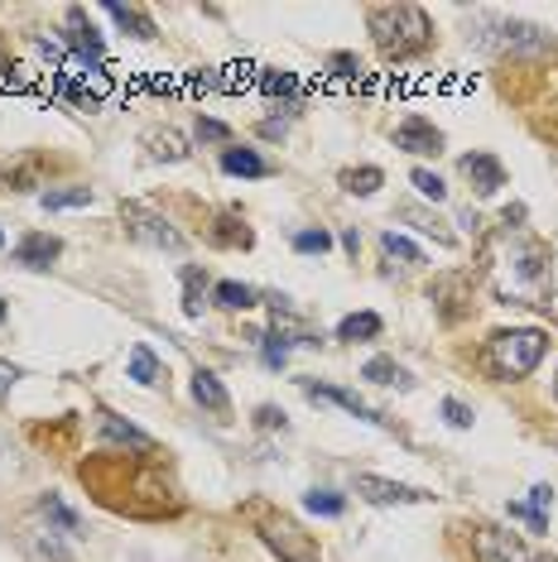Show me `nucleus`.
I'll use <instances>...</instances> for the list:
<instances>
[{
	"mask_svg": "<svg viewBox=\"0 0 558 562\" xmlns=\"http://www.w3.org/2000/svg\"><path fill=\"white\" fill-rule=\"evenodd\" d=\"M367 24H371V39L381 48L391 63H405V58L423 54L433 44V24L419 5L399 0V5H371L367 10Z\"/></svg>",
	"mask_w": 558,
	"mask_h": 562,
	"instance_id": "f257e3e1",
	"label": "nucleus"
},
{
	"mask_svg": "<svg viewBox=\"0 0 558 562\" xmlns=\"http://www.w3.org/2000/svg\"><path fill=\"white\" fill-rule=\"evenodd\" d=\"M487 351L505 380H525L544 361V351H549V332H539V327H511V332H496Z\"/></svg>",
	"mask_w": 558,
	"mask_h": 562,
	"instance_id": "f03ea898",
	"label": "nucleus"
},
{
	"mask_svg": "<svg viewBox=\"0 0 558 562\" xmlns=\"http://www.w3.org/2000/svg\"><path fill=\"white\" fill-rule=\"evenodd\" d=\"M256 534H260L265 548H270L279 562H318V543H313L289 515H260Z\"/></svg>",
	"mask_w": 558,
	"mask_h": 562,
	"instance_id": "7ed1b4c3",
	"label": "nucleus"
},
{
	"mask_svg": "<svg viewBox=\"0 0 558 562\" xmlns=\"http://www.w3.org/2000/svg\"><path fill=\"white\" fill-rule=\"evenodd\" d=\"M120 222H126V231L140 241V246H154V250H168V255H178L188 246V241L174 231V222L144 202H120Z\"/></svg>",
	"mask_w": 558,
	"mask_h": 562,
	"instance_id": "20e7f679",
	"label": "nucleus"
},
{
	"mask_svg": "<svg viewBox=\"0 0 558 562\" xmlns=\"http://www.w3.org/2000/svg\"><path fill=\"white\" fill-rule=\"evenodd\" d=\"M491 34H481V44L501 48V54H544L549 48V34L535 30V24H520V20H481Z\"/></svg>",
	"mask_w": 558,
	"mask_h": 562,
	"instance_id": "39448f33",
	"label": "nucleus"
},
{
	"mask_svg": "<svg viewBox=\"0 0 558 562\" xmlns=\"http://www.w3.org/2000/svg\"><path fill=\"white\" fill-rule=\"evenodd\" d=\"M472 553H477V562H530L525 539L501 529V524H477L472 529Z\"/></svg>",
	"mask_w": 558,
	"mask_h": 562,
	"instance_id": "423d86ee",
	"label": "nucleus"
},
{
	"mask_svg": "<svg viewBox=\"0 0 558 562\" xmlns=\"http://www.w3.org/2000/svg\"><path fill=\"white\" fill-rule=\"evenodd\" d=\"M395 150L439 159L443 154V130L433 126V120H423V116H405V120H399V130H395Z\"/></svg>",
	"mask_w": 558,
	"mask_h": 562,
	"instance_id": "0eeeda50",
	"label": "nucleus"
},
{
	"mask_svg": "<svg viewBox=\"0 0 558 562\" xmlns=\"http://www.w3.org/2000/svg\"><path fill=\"white\" fill-rule=\"evenodd\" d=\"M357 495H367L371 505H423V500H433L419 485H399L385 481V476H357Z\"/></svg>",
	"mask_w": 558,
	"mask_h": 562,
	"instance_id": "6e6552de",
	"label": "nucleus"
},
{
	"mask_svg": "<svg viewBox=\"0 0 558 562\" xmlns=\"http://www.w3.org/2000/svg\"><path fill=\"white\" fill-rule=\"evenodd\" d=\"M68 48L82 58V63H88V72H102L106 44H102V34L92 30V20L82 15V10H68Z\"/></svg>",
	"mask_w": 558,
	"mask_h": 562,
	"instance_id": "1a4fd4ad",
	"label": "nucleus"
},
{
	"mask_svg": "<svg viewBox=\"0 0 558 562\" xmlns=\"http://www.w3.org/2000/svg\"><path fill=\"white\" fill-rule=\"evenodd\" d=\"M58 255H63V241L48 236V231H30V236H24L20 246L10 250V260H15L20 270H48Z\"/></svg>",
	"mask_w": 558,
	"mask_h": 562,
	"instance_id": "9d476101",
	"label": "nucleus"
},
{
	"mask_svg": "<svg viewBox=\"0 0 558 562\" xmlns=\"http://www.w3.org/2000/svg\"><path fill=\"white\" fill-rule=\"evenodd\" d=\"M457 168H463V178L481 192V198H491V192L505 188V168H501V159H496V154H481V150L463 154V164H457Z\"/></svg>",
	"mask_w": 558,
	"mask_h": 562,
	"instance_id": "9b49d317",
	"label": "nucleus"
},
{
	"mask_svg": "<svg viewBox=\"0 0 558 562\" xmlns=\"http://www.w3.org/2000/svg\"><path fill=\"white\" fill-rule=\"evenodd\" d=\"M303 389H309V399H327V405H337V409H347L351 419H361V423H385L381 413H375L367 399H357L351 389H337V385H313V380H303Z\"/></svg>",
	"mask_w": 558,
	"mask_h": 562,
	"instance_id": "f8f14e48",
	"label": "nucleus"
},
{
	"mask_svg": "<svg viewBox=\"0 0 558 562\" xmlns=\"http://www.w3.org/2000/svg\"><path fill=\"white\" fill-rule=\"evenodd\" d=\"M20 548H24V558L30 562H72V553L63 548V539H58L54 529H24Z\"/></svg>",
	"mask_w": 558,
	"mask_h": 562,
	"instance_id": "ddd939ff",
	"label": "nucleus"
},
{
	"mask_svg": "<svg viewBox=\"0 0 558 562\" xmlns=\"http://www.w3.org/2000/svg\"><path fill=\"white\" fill-rule=\"evenodd\" d=\"M222 168L226 174H236V178H270L275 174L270 159H260L256 150H241V144H226L222 150Z\"/></svg>",
	"mask_w": 558,
	"mask_h": 562,
	"instance_id": "4468645a",
	"label": "nucleus"
},
{
	"mask_svg": "<svg viewBox=\"0 0 558 562\" xmlns=\"http://www.w3.org/2000/svg\"><path fill=\"white\" fill-rule=\"evenodd\" d=\"M193 399H198L202 409H212V413H226L232 409V395H226V385L217 380V371H193Z\"/></svg>",
	"mask_w": 558,
	"mask_h": 562,
	"instance_id": "2eb2a0df",
	"label": "nucleus"
},
{
	"mask_svg": "<svg viewBox=\"0 0 558 562\" xmlns=\"http://www.w3.org/2000/svg\"><path fill=\"white\" fill-rule=\"evenodd\" d=\"M361 380L385 385V389H409V385H415V380H409V371H405V365H395L391 356H371L367 365H361Z\"/></svg>",
	"mask_w": 558,
	"mask_h": 562,
	"instance_id": "dca6fc26",
	"label": "nucleus"
},
{
	"mask_svg": "<svg viewBox=\"0 0 558 562\" xmlns=\"http://www.w3.org/2000/svg\"><path fill=\"white\" fill-rule=\"evenodd\" d=\"M130 380L144 385V389H154L164 380V365H160V356H154L150 347H144V341L140 347H130Z\"/></svg>",
	"mask_w": 558,
	"mask_h": 562,
	"instance_id": "f3484780",
	"label": "nucleus"
},
{
	"mask_svg": "<svg viewBox=\"0 0 558 562\" xmlns=\"http://www.w3.org/2000/svg\"><path fill=\"white\" fill-rule=\"evenodd\" d=\"M39 519H48V529H63V534H78V529H82L78 510H68V505H63V500H58L54 491L39 495Z\"/></svg>",
	"mask_w": 558,
	"mask_h": 562,
	"instance_id": "a211bd4d",
	"label": "nucleus"
},
{
	"mask_svg": "<svg viewBox=\"0 0 558 562\" xmlns=\"http://www.w3.org/2000/svg\"><path fill=\"white\" fill-rule=\"evenodd\" d=\"M385 332V323L375 313H351L337 323V341H371V337H381Z\"/></svg>",
	"mask_w": 558,
	"mask_h": 562,
	"instance_id": "6ab92c4d",
	"label": "nucleus"
},
{
	"mask_svg": "<svg viewBox=\"0 0 558 562\" xmlns=\"http://www.w3.org/2000/svg\"><path fill=\"white\" fill-rule=\"evenodd\" d=\"M102 433L112 437V443H126L136 452H154V437H144L140 428H130L126 419H116V413H102Z\"/></svg>",
	"mask_w": 558,
	"mask_h": 562,
	"instance_id": "aec40b11",
	"label": "nucleus"
},
{
	"mask_svg": "<svg viewBox=\"0 0 558 562\" xmlns=\"http://www.w3.org/2000/svg\"><path fill=\"white\" fill-rule=\"evenodd\" d=\"M106 15H112L120 30H136V39H154V20L144 15V10H136V5H116V0H106Z\"/></svg>",
	"mask_w": 558,
	"mask_h": 562,
	"instance_id": "412c9836",
	"label": "nucleus"
},
{
	"mask_svg": "<svg viewBox=\"0 0 558 562\" xmlns=\"http://www.w3.org/2000/svg\"><path fill=\"white\" fill-rule=\"evenodd\" d=\"M212 303H222L226 313H246V308H256V289L236 284V279H222V284L212 289Z\"/></svg>",
	"mask_w": 558,
	"mask_h": 562,
	"instance_id": "4be33fe9",
	"label": "nucleus"
},
{
	"mask_svg": "<svg viewBox=\"0 0 558 562\" xmlns=\"http://www.w3.org/2000/svg\"><path fill=\"white\" fill-rule=\"evenodd\" d=\"M92 188H48L39 192V207L44 212H68V207H92Z\"/></svg>",
	"mask_w": 558,
	"mask_h": 562,
	"instance_id": "5701e85b",
	"label": "nucleus"
},
{
	"mask_svg": "<svg viewBox=\"0 0 558 562\" xmlns=\"http://www.w3.org/2000/svg\"><path fill=\"white\" fill-rule=\"evenodd\" d=\"M150 154L164 159V164H184V159H188V144L178 140L174 130H154V136H150Z\"/></svg>",
	"mask_w": 558,
	"mask_h": 562,
	"instance_id": "b1692460",
	"label": "nucleus"
},
{
	"mask_svg": "<svg viewBox=\"0 0 558 562\" xmlns=\"http://www.w3.org/2000/svg\"><path fill=\"white\" fill-rule=\"evenodd\" d=\"M381 183H385V174H381L375 164H367V168H347V174H342V188H347V192H357V198H371V192L381 188Z\"/></svg>",
	"mask_w": 558,
	"mask_h": 562,
	"instance_id": "393cba45",
	"label": "nucleus"
},
{
	"mask_svg": "<svg viewBox=\"0 0 558 562\" xmlns=\"http://www.w3.org/2000/svg\"><path fill=\"white\" fill-rule=\"evenodd\" d=\"M303 505H309L313 515H323V519H337V515L347 510V495H337V491H327V485H323V491H309V495H303Z\"/></svg>",
	"mask_w": 558,
	"mask_h": 562,
	"instance_id": "a878e982",
	"label": "nucleus"
},
{
	"mask_svg": "<svg viewBox=\"0 0 558 562\" xmlns=\"http://www.w3.org/2000/svg\"><path fill=\"white\" fill-rule=\"evenodd\" d=\"M260 92L265 96H299V78L284 68H265L260 72Z\"/></svg>",
	"mask_w": 558,
	"mask_h": 562,
	"instance_id": "bb28decb",
	"label": "nucleus"
},
{
	"mask_svg": "<svg viewBox=\"0 0 558 562\" xmlns=\"http://www.w3.org/2000/svg\"><path fill=\"white\" fill-rule=\"evenodd\" d=\"M549 500H554V491H549V485H535V491H530V529H535V534H544V529H549Z\"/></svg>",
	"mask_w": 558,
	"mask_h": 562,
	"instance_id": "cd10ccee",
	"label": "nucleus"
},
{
	"mask_svg": "<svg viewBox=\"0 0 558 562\" xmlns=\"http://www.w3.org/2000/svg\"><path fill=\"white\" fill-rule=\"evenodd\" d=\"M202 284H208V279H202V270H198V265H188V270H184V313H188V317L202 313Z\"/></svg>",
	"mask_w": 558,
	"mask_h": 562,
	"instance_id": "c85d7f7f",
	"label": "nucleus"
},
{
	"mask_svg": "<svg viewBox=\"0 0 558 562\" xmlns=\"http://www.w3.org/2000/svg\"><path fill=\"white\" fill-rule=\"evenodd\" d=\"M381 250H385V255H395V260H405V265H423V250L415 246V241L395 236V231H385V236H381Z\"/></svg>",
	"mask_w": 558,
	"mask_h": 562,
	"instance_id": "c756f323",
	"label": "nucleus"
},
{
	"mask_svg": "<svg viewBox=\"0 0 558 562\" xmlns=\"http://www.w3.org/2000/svg\"><path fill=\"white\" fill-rule=\"evenodd\" d=\"M409 183H415L419 198H429V202H443V198H447V183H443L439 174H429V168H415V174H409Z\"/></svg>",
	"mask_w": 558,
	"mask_h": 562,
	"instance_id": "7c9ffc66",
	"label": "nucleus"
},
{
	"mask_svg": "<svg viewBox=\"0 0 558 562\" xmlns=\"http://www.w3.org/2000/svg\"><path fill=\"white\" fill-rule=\"evenodd\" d=\"M399 216H409V222H419V231H423V236H433V241H439V246H453V236H447V231H443V222H439V216H429V212H415V207H405V212H399Z\"/></svg>",
	"mask_w": 558,
	"mask_h": 562,
	"instance_id": "2f4dec72",
	"label": "nucleus"
},
{
	"mask_svg": "<svg viewBox=\"0 0 558 562\" xmlns=\"http://www.w3.org/2000/svg\"><path fill=\"white\" fill-rule=\"evenodd\" d=\"M294 250H299V255H327V250H333V236H327L323 226H318V231H299V236H294Z\"/></svg>",
	"mask_w": 558,
	"mask_h": 562,
	"instance_id": "473e14b6",
	"label": "nucleus"
},
{
	"mask_svg": "<svg viewBox=\"0 0 558 562\" xmlns=\"http://www.w3.org/2000/svg\"><path fill=\"white\" fill-rule=\"evenodd\" d=\"M327 72H333L337 82H351L361 72V63H357V54H327Z\"/></svg>",
	"mask_w": 558,
	"mask_h": 562,
	"instance_id": "72a5a7b5",
	"label": "nucleus"
},
{
	"mask_svg": "<svg viewBox=\"0 0 558 562\" xmlns=\"http://www.w3.org/2000/svg\"><path fill=\"white\" fill-rule=\"evenodd\" d=\"M198 140L202 144H232V130H226L222 120H202L198 116Z\"/></svg>",
	"mask_w": 558,
	"mask_h": 562,
	"instance_id": "f704fd0d",
	"label": "nucleus"
},
{
	"mask_svg": "<svg viewBox=\"0 0 558 562\" xmlns=\"http://www.w3.org/2000/svg\"><path fill=\"white\" fill-rule=\"evenodd\" d=\"M443 423L447 428H472V409L463 399H443Z\"/></svg>",
	"mask_w": 558,
	"mask_h": 562,
	"instance_id": "c9c22d12",
	"label": "nucleus"
},
{
	"mask_svg": "<svg viewBox=\"0 0 558 562\" xmlns=\"http://www.w3.org/2000/svg\"><path fill=\"white\" fill-rule=\"evenodd\" d=\"M15 380H20V365H10V361H0V399L15 389Z\"/></svg>",
	"mask_w": 558,
	"mask_h": 562,
	"instance_id": "e433bc0d",
	"label": "nucleus"
},
{
	"mask_svg": "<svg viewBox=\"0 0 558 562\" xmlns=\"http://www.w3.org/2000/svg\"><path fill=\"white\" fill-rule=\"evenodd\" d=\"M256 423H260V428H284V413H279L275 405H260V409H256Z\"/></svg>",
	"mask_w": 558,
	"mask_h": 562,
	"instance_id": "4c0bfd02",
	"label": "nucleus"
},
{
	"mask_svg": "<svg viewBox=\"0 0 558 562\" xmlns=\"http://www.w3.org/2000/svg\"><path fill=\"white\" fill-rule=\"evenodd\" d=\"M284 130H289V120H260V136L265 140H284Z\"/></svg>",
	"mask_w": 558,
	"mask_h": 562,
	"instance_id": "58836bf2",
	"label": "nucleus"
},
{
	"mask_svg": "<svg viewBox=\"0 0 558 562\" xmlns=\"http://www.w3.org/2000/svg\"><path fill=\"white\" fill-rule=\"evenodd\" d=\"M342 246H347V255H357V250H361V236H357V226H351V231H342Z\"/></svg>",
	"mask_w": 558,
	"mask_h": 562,
	"instance_id": "ea45409f",
	"label": "nucleus"
},
{
	"mask_svg": "<svg viewBox=\"0 0 558 562\" xmlns=\"http://www.w3.org/2000/svg\"><path fill=\"white\" fill-rule=\"evenodd\" d=\"M5 317H10V303H5V298H0V327H5Z\"/></svg>",
	"mask_w": 558,
	"mask_h": 562,
	"instance_id": "a19ab883",
	"label": "nucleus"
},
{
	"mask_svg": "<svg viewBox=\"0 0 558 562\" xmlns=\"http://www.w3.org/2000/svg\"><path fill=\"white\" fill-rule=\"evenodd\" d=\"M554 399H558V371H554Z\"/></svg>",
	"mask_w": 558,
	"mask_h": 562,
	"instance_id": "79ce46f5",
	"label": "nucleus"
},
{
	"mask_svg": "<svg viewBox=\"0 0 558 562\" xmlns=\"http://www.w3.org/2000/svg\"><path fill=\"white\" fill-rule=\"evenodd\" d=\"M0 246H5V231H0Z\"/></svg>",
	"mask_w": 558,
	"mask_h": 562,
	"instance_id": "37998d69",
	"label": "nucleus"
},
{
	"mask_svg": "<svg viewBox=\"0 0 558 562\" xmlns=\"http://www.w3.org/2000/svg\"><path fill=\"white\" fill-rule=\"evenodd\" d=\"M539 562H558V558H539Z\"/></svg>",
	"mask_w": 558,
	"mask_h": 562,
	"instance_id": "c03bdc74",
	"label": "nucleus"
}]
</instances>
